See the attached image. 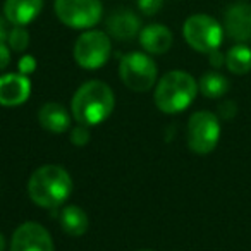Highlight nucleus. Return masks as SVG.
<instances>
[{
    "instance_id": "f257e3e1",
    "label": "nucleus",
    "mask_w": 251,
    "mask_h": 251,
    "mask_svg": "<svg viewBox=\"0 0 251 251\" xmlns=\"http://www.w3.org/2000/svg\"><path fill=\"white\" fill-rule=\"evenodd\" d=\"M115 107V95L107 83L90 79L76 90L71 100V114L77 124L98 126L110 117Z\"/></svg>"
},
{
    "instance_id": "f03ea898",
    "label": "nucleus",
    "mask_w": 251,
    "mask_h": 251,
    "mask_svg": "<svg viewBox=\"0 0 251 251\" xmlns=\"http://www.w3.org/2000/svg\"><path fill=\"white\" fill-rule=\"evenodd\" d=\"M73 193V177L57 164H45L33 171L28 181V195L35 205L47 210L62 206Z\"/></svg>"
},
{
    "instance_id": "7ed1b4c3",
    "label": "nucleus",
    "mask_w": 251,
    "mask_h": 251,
    "mask_svg": "<svg viewBox=\"0 0 251 251\" xmlns=\"http://www.w3.org/2000/svg\"><path fill=\"white\" fill-rule=\"evenodd\" d=\"M198 81L186 71H169L155 84L153 101L164 114L184 112L198 95Z\"/></svg>"
},
{
    "instance_id": "20e7f679",
    "label": "nucleus",
    "mask_w": 251,
    "mask_h": 251,
    "mask_svg": "<svg viewBox=\"0 0 251 251\" xmlns=\"http://www.w3.org/2000/svg\"><path fill=\"white\" fill-rule=\"evenodd\" d=\"M119 77L126 88L147 93L158 81V67L147 52H129L119 62Z\"/></svg>"
},
{
    "instance_id": "39448f33",
    "label": "nucleus",
    "mask_w": 251,
    "mask_h": 251,
    "mask_svg": "<svg viewBox=\"0 0 251 251\" xmlns=\"http://www.w3.org/2000/svg\"><path fill=\"white\" fill-rule=\"evenodd\" d=\"M182 36L193 50L208 55L222 45L224 26L208 14H193L182 25Z\"/></svg>"
},
{
    "instance_id": "423d86ee",
    "label": "nucleus",
    "mask_w": 251,
    "mask_h": 251,
    "mask_svg": "<svg viewBox=\"0 0 251 251\" xmlns=\"http://www.w3.org/2000/svg\"><path fill=\"white\" fill-rule=\"evenodd\" d=\"M112 52L110 36L100 29H84L74 43L73 55L79 67L86 71L100 69L107 64Z\"/></svg>"
},
{
    "instance_id": "0eeeda50",
    "label": "nucleus",
    "mask_w": 251,
    "mask_h": 251,
    "mask_svg": "<svg viewBox=\"0 0 251 251\" xmlns=\"http://www.w3.org/2000/svg\"><path fill=\"white\" fill-rule=\"evenodd\" d=\"M188 147L196 155H208L217 148L220 140V119L210 110H198L189 117Z\"/></svg>"
},
{
    "instance_id": "6e6552de",
    "label": "nucleus",
    "mask_w": 251,
    "mask_h": 251,
    "mask_svg": "<svg viewBox=\"0 0 251 251\" xmlns=\"http://www.w3.org/2000/svg\"><path fill=\"white\" fill-rule=\"evenodd\" d=\"M55 16L64 26L71 29H91L101 21V0H55Z\"/></svg>"
},
{
    "instance_id": "1a4fd4ad",
    "label": "nucleus",
    "mask_w": 251,
    "mask_h": 251,
    "mask_svg": "<svg viewBox=\"0 0 251 251\" xmlns=\"http://www.w3.org/2000/svg\"><path fill=\"white\" fill-rule=\"evenodd\" d=\"M9 251H55V244L42 224L25 222L12 232Z\"/></svg>"
},
{
    "instance_id": "9d476101",
    "label": "nucleus",
    "mask_w": 251,
    "mask_h": 251,
    "mask_svg": "<svg viewBox=\"0 0 251 251\" xmlns=\"http://www.w3.org/2000/svg\"><path fill=\"white\" fill-rule=\"evenodd\" d=\"M224 33L236 43L251 42V4L239 2L224 12Z\"/></svg>"
},
{
    "instance_id": "9b49d317",
    "label": "nucleus",
    "mask_w": 251,
    "mask_h": 251,
    "mask_svg": "<svg viewBox=\"0 0 251 251\" xmlns=\"http://www.w3.org/2000/svg\"><path fill=\"white\" fill-rule=\"evenodd\" d=\"M31 95L29 76L21 73H7L0 76V105L2 107H19L26 103Z\"/></svg>"
},
{
    "instance_id": "f8f14e48",
    "label": "nucleus",
    "mask_w": 251,
    "mask_h": 251,
    "mask_svg": "<svg viewBox=\"0 0 251 251\" xmlns=\"http://www.w3.org/2000/svg\"><path fill=\"white\" fill-rule=\"evenodd\" d=\"M107 35L117 42H131L141 31V19L131 9H117L105 21Z\"/></svg>"
},
{
    "instance_id": "ddd939ff",
    "label": "nucleus",
    "mask_w": 251,
    "mask_h": 251,
    "mask_svg": "<svg viewBox=\"0 0 251 251\" xmlns=\"http://www.w3.org/2000/svg\"><path fill=\"white\" fill-rule=\"evenodd\" d=\"M138 38H140V45L143 47V50L150 55H164L171 50L174 43L172 31L160 23H153V25L141 28Z\"/></svg>"
},
{
    "instance_id": "4468645a",
    "label": "nucleus",
    "mask_w": 251,
    "mask_h": 251,
    "mask_svg": "<svg viewBox=\"0 0 251 251\" xmlns=\"http://www.w3.org/2000/svg\"><path fill=\"white\" fill-rule=\"evenodd\" d=\"M71 112L59 101H47L38 110V122L47 133L62 134L67 129H71Z\"/></svg>"
},
{
    "instance_id": "2eb2a0df",
    "label": "nucleus",
    "mask_w": 251,
    "mask_h": 251,
    "mask_svg": "<svg viewBox=\"0 0 251 251\" xmlns=\"http://www.w3.org/2000/svg\"><path fill=\"white\" fill-rule=\"evenodd\" d=\"M43 0H5L4 18L12 26H28L40 16Z\"/></svg>"
},
{
    "instance_id": "dca6fc26",
    "label": "nucleus",
    "mask_w": 251,
    "mask_h": 251,
    "mask_svg": "<svg viewBox=\"0 0 251 251\" xmlns=\"http://www.w3.org/2000/svg\"><path fill=\"white\" fill-rule=\"evenodd\" d=\"M59 224L64 234L71 237H79L90 227V219L86 212L77 205H66L59 212Z\"/></svg>"
},
{
    "instance_id": "f3484780",
    "label": "nucleus",
    "mask_w": 251,
    "mask_h": 251,
    "mask_svg": "<svg viewBox=\"0 0 251 251\" xmlns=\"http://www.w3.org/2000/svg\"><path fill=\"white\" fill-rule=\"evenodd\" d=\"M229 79L219 71H208L198 79V90L203 97L210 98V100H217L222 98L224 95L229 91Z\"/></svg>"
},
{
    "instance_id": "a211bd4d",
    "label": "nucleus",
    "mask_w": 251,
    "mask_h": 251,
    "mask_svg": "<svg viewBox=\"0 0 251 251\" xmlns=\"http://www.w3.org/2000/svg\"><path fill=\"white\" fill-rule=\"evenodd\" d=\"M226 67L230 74L244 76L251 71V49L246 43H236L226 53Z\"/></svg>"
},
{
    "instance_id": "6ab92c4d",
    "label": "nucleus",
    "mask_w": 251,
    "mask_h": 251,
    "mask_svg": "<svg viewBox=\"0 0 251 251\" xmlns=\"http://www.w3.org/2000/svg\"><path fill=\"white\" fill-rule=\"evenodd\" d=\"M5 43L12 52H26V49L29 47V31L26 29V26H12V29H9Z\"/></svg>"
},
{
    "instance_id": "aec40b11",
    "label": "nucleus",
    "mask_w": 251,
    "mask_h": 251,
    "mask_svg": "<svg viewBox=\"0 0 251 251\" xmlns=\"http://www.w3.org/2000/svg\"><path fill=\"white\" fill-rule=\"evenodd\" d=\"M71 143L74 147H86L91 140V131H90V126H84V124H77L76 127L71 129Z\"/></svg>"
},
{
    "instance_id": "412c9836",
    "label": "nucleus",
    "mask_w": 251,
    "mask_h": 251,
    "mask_svg": "<svg viewBox=\"0 0 251 251\" xmlns=\"http://www.w3.org/2000/svg\"><path fill=\"white\" fill-rule=\"evenodd\" d=\"M138 9L145 16H155L164 7V0H136Z\"/></svg>"
},
{
    "instance_id": "4be33fe9",
    "label": "nucleus",
    "mask_w": 251,
    "mask_h": 251,
    "mask_svg": "<svg viewBox=\"0 0 251 251\" xmlns=\"http://www.w3.org/2000/svg\"><path fill=\"white\" fill-rule=\"evenodd\" d=\"M36 67H38V62H36V59L33 55H23L21 59H19L18 62V73L25 74V76H31L33 73L36 71Z\"/></svg>"
},
{
    "instance_id": "5701e85b",
    "label": "nucleus",
    "mask_w": 251,
    "mask_h": 251,
    "mask_svg": "<svg viewBox=\"0 0 251 251\" xmlns=\"http://www.w3.org/2000/svg\"><path fill=\"white\" fill-rule=\"evenodd\" d=\"M236 112H237V105L234 103L232 100H226L219 105V115L222 119L229 121V119H232L234 115H236Z\"/></svg>"
},
{
    "instance_id": "b1692460",
    "label": "nucleus",
    "mask_w": 251,
    "mask_h": 251,
    "mask_svg": "<svg viewBox=\"0 0 251 251\" xmlns=\"http://www.w3.org/2000/svg\"><path fill=\"white\" fill-rule=\"evenodd\" d=\"M208 62H210V66H212L213 69L219 71L220 67L226 66V53L220 52V49L213 50V52L208 53Z\"/></svg>"
},
{
    "instance_id": "393cba45",
    "label": "nucleus",
    "mask_w": 251,
    "mask_h": 251,
    "mask_svg": "<svg viewBox=\"0 0 251 251\" xmlns=\"http://www.w3.org/2000/svg\"><path fill=\"white\" fill-rule=\"evenodd\" d=\"M11 52L12 50L9 49L7 43L0 42V71H4L9 67V64H11Z\"/></svg>"
},
{
    "instance_id": "a878e982",
    "label": "nucleus",
    "mask_w": 251,
    "mask_h": 251,
    "mask_svg": "<svg viewBox=\"0 0 251 251\" xmlns=\"http://www.w3.org/2000/svg\"><path fill=\"white\" fill-rule=\"evenodd\" d=\"M9 35V29H7V19L4 16H0V42H5Z\"/></svg>"
},
{
    "instance_id": "bb28decb",
    "label": "nucleus",
    "mask_w": 251,
    "mask_h": 251,
    "mask_svg": "<svg viewBox=\"0 0 251 251\" xmlns=\"http://www.w3.org/2000/svg\"><path fill=\"white\" fill-rule=\"evenodd\" d=\"M0 251H5V237L2 232H0Z\"/></svg>"
},
{
    "instance_id": "cd10ccee",
    "label": "nucleus",
    "mask_w": 251,
    "mask_h": 251,
    "mask_svg": "<svg viewBox=\"0 0 251 251\" xmlns=\"http://www.w3.org/2000/svg\"><path fill=\"white\" fill-rule=\"evenodd\" d=\"M138 251H155V250H148V248H145V250H138Z\"/></svg>"
}]
</instances>
